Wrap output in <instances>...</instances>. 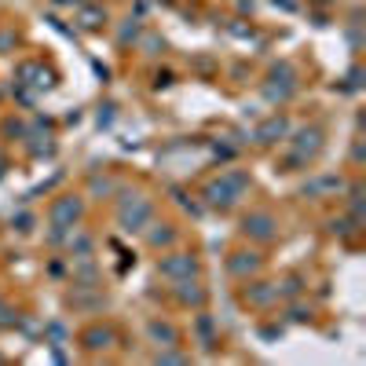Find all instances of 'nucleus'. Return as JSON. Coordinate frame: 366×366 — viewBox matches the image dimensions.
<instances>
[{"label":"nucleus","mask_w":366,"mask_h":366,"mask_svg":"<svg viewBox=\"0 0 366 366\" xmlns=\"http://www.w3.org/2000/svg\"><path fill=\"white\" fill-rule=\"evenodd\" d=\"M66 249H70V256H92L96 242H92V234H84V231H70L66 234Z\"/></svg>","instance_id":"nucleus-15"},{"label":"nucleus","mask_w":366,"mask_h":366,"mask_svg":"<svg viewBox=\"0 0 366 366\" xmlns=\"http://www.w3.org/2000/svg\"><path fill=\"white\" fill-rule=\"evenodd\" d=\"M114 341H118V334H114V326H106V322H92L81 334V344L88 352H106V348H114Z\"/></svg>","instance_id":"nucleus-10"},{"label":"nucleus","mask_w":366,"mask_h":366,"mask_svg":"<svg viewBox=\"0 0 366 366\" xmlns=\"http://www.w3.org/2000/svg\"><path fill=\"white\" fill-rule=\"evenodd\" d=\"M146 337H151V344H158V348H176L179 344V329L169 319H151L146 322Z\"/></svg>","instance_id":"nucleus-11"},{"label":"nucleus","mask_w":366,"mask_h":366,"mask_svg":"<svg viewBox=\"0 0 366 366\" xmlns=\"http://www.w3.org/2000/svg\"><path fill=\"white\" fill-rule=\"evenodd\" d=\"M51 4H59V8H70V4H73V8H81L84 0H51Z\"/></svg>","instance_id":"nucleus-23"},{"label":"nucleus","mask_w":366,"mask_h":366,"mask_svg":"<svg viewBox=\"0 0 366 366\" xmlns=\"http://www.w3.org/2000/svg\"><path fill=\"white\" fill-rule=\"evenodd\" d=\"M322 151V128H301L293 151L286 154V169H308V161H315V154Z\"/></svg>","instance_id":"nucleus-2"},{"label":"nucleus","mask_w":366,"mask_h":366,"mask_svg":"<svg viewBox=\"0 0 366 366\" xmlns=\"http://www.w3.org/2000/svg\"><path fill=\"white\" fill-rule=\"evenodd\" d=\"M154 362H191V355L176 352V348H161V352L154 355Z\"/></svg>","instance_id":"nucleus-18"},{"label":"nucleus","mask_w":366,"mask_h":366,"mask_svg":"<svg viewBox=\"0 0 366 366\" xmlns=\"http://www.w3.org/2000/svg\"><path fill=\"white\" fill-rule=\"evenodd\" d=\"M81 216H84V201H81L77 194H66V198H55V201H51V209H48V224H51V227L70 231L73 224H81Z\"/></svg>","instance_id":"nucleus-4"},{"label":"nucleus","mask_w":366,"mask_h":366,"mask_svg":"<svg viewBox=\"0 0 366 366\" xmlns=\"http://www.w3.org/2000/svg\"><path fill=\"white\" fill-rule=\"evenodd\" d=\"M77 23H81L84 30H99V26L106 23V11H103V8H81Z\"/></svg>","instance_id":"nucleus-16"},{"label":"nucleus","mask_w":366,"mask_h":366,"mask_svg":"<svg viewBox=\"0 0 366 366\" xmlns=\"http://www.w3.org/2000/svg\"><path fill=\"white\" fill-rule=\"evenodd\" d=\"M260 264H264L260 253H249V249H238V253L227 256V271L234 274V279H246V282L253 279L256 271H260Z\"/></svg>","instance_id":"nucleus-9"},{"label":"nucleus","mask_w":366,"mask_h":366,"mask_svg":"<svg viewBox=\"0 0 366 366\" xmlns=\"http://www.w3.org/2000/svg\"><path fill=\"white\" fill-rule=\"evenodd\" d=\"M293 92H297V70H293L289 63H282V66H274L271 73H267V84H264V96L271 99V103H286Z\"/></svg>","instance_id":"nucleus-5"},{"label":"nucleus","mask_w":366,"mask_h":366,"mask_svg":"<svg viewBox=\"0 0 366 366\" xmlns=\"http://www.w3.org/2000/svg\"><path fill=\"white\" fill-rule=\"evenodd\" d=\"M11 224H18V231H30V224H33V220H30V213H23L18 220H11Z\"/></svg>","instance_id":"nucleus-21"},{"label":"nucleus","mask_w":366,"mask_h":366,"mask_svg":"<svg viewBox=\"0 0 366 366\" xmlns=\"http://www.w3.org/2000/svg\"><path fill=\"white\" fill-rule=\"evenodd\" d=\"M146 246H151V249H169V246H176V227L172 224H154L151 231H146Z\"/></svg>","instance_id":"nucleus-14"},{"label":"nucleus","mask_w":366,"mask_h":366,"mask_svg":"<svg viewBox=\"0 0 366 366\" xmlns=\"http://www.w3.org/2000/svg\"><path fill=\"white\" fill-rule=\"evenodd\" d=\"M0 362H4V355H0Z\"/></svg>","instance_id":"nucleus-24"},{"label":"nucleus","mask_w":366,"mask_h":366,"mask_svg":"<svg viewBox=\"0 0 366 366\" xmlns=\"http://www.w3.org/2000/svg\"><path fill=\"white\" fill-rule=\"evenodd\" d=\"M242 234L253 238V242H260V246H267V242L279 238V220H274L271 213H264V209H256V213H249L242 220Z\"/></svg>","instance_id":"nucleus-6"},{"label":"nucleus","mask_w":366,"mask_h":366,"mask_svg":"<svg viewBox=\"0 0 366 366\" xmlns=\"http://www.w3.org/2000/svg\"><path fill=\"white\" fill-rule=\"evenodd\" d=\"M289 136V118L286 114H271L267 121H260V128L253 132V139L260 143V146H271V143H279Z\"/></svg>","instance_id":"nucleus-8"},{"label":"nucleus","mask_w":366,"mask_h":366,"mask_svg":"<svg viewBox=\"0 0 366 366\" xmlns=\"http://www.w3.org/2000/svg\"><path fill=\"white\" fill-rule=\"evenodd\" d=\"M242 301L249 308H271L274 301H279V293H274V282H253L242 289Z\"/></svg>","instance_id":"nucleus-13"},{"label":"nucleus","mask_w":366,"mask_h":366,"mask_svg":"<svg viewBox=\"0 0 366 366\" xmlns=\"http://www.w3.org/2000/svg\"><path fill=\"white\" fill-rule=\"evenodd\" d=\"M301 289H304V279H301V274H289V279L274 282V293H279V297H297Z\"/></svg>","instance_id":"nucleus-17"},{"label":"nucleus","mask_w":366,"mask_h":366,"mask_svg":"<svg viewBox=\"0 0 366 366\" xmlns=\"http://www.w3.org/2000/svg\"><path fill=\"white\" fill-rule=\"evenodd\" d=\"M92 191H103L106 194V191H114V183H110L106 176H92Z\"/></svg>","instance_id":"nucleus-19"},{"label":"nucleus","mask_w":366,"mask_h":366,"mask_svg":"<svg viewBox=\"0 0 366 366\" xmlns=\"http://www.w3.org/2000/svg\"><path fill=\"white\" fill-rule=\"evenodd\" d=\"M151 216H154V206H151V198H143V194H125V198L118 201V224H121V231H128V234L146 231Z\"/></svg>","instance_id":"nucleus-1"},{"label":"nucleus","mask_w":366,"mask_h":366,"mask_svg":"<svg viewBox=\"0 0 366 366\" xmlns=\"http://www.w3.org/2000/svg\"><path fill=\"white\" fill-rule=\"evenodd\" d=\"M158 271L165 274L169 282H179V279H198V271H201V264H198V256L194 253H165L161 260H158Z\"/></svg>","instance_id":"nucleus-3"},{"label":"nucleus","mask_w":366,"mask_h":366,"mask_svg":"<svg viewBox=\"0 0 366 366\" xmlns=\"http://www.w3.org/2000/svg\"><path fill=\"white\" fill-rule=\"evenodd\" d=\"M289 319H293V322H304L308 315H304V308H293V311H289Z\"/></svg>","instance_id":"nucleus-22"},{"label":"nucleus","mask_w":366,"mask_h":366,"mask_svg":"<svg viewBox=\"0 0 366 366\" xmlns=\"http://www.w3.org/2000/svg\"><path fill=\"white\" fill-rule=\"evenodd\" d=\"M136 33H139V26H125V30H121V44L136 41Z\"/></svg>","instance_id":"nucleus-20"},{"label":"nucleus","mask_w":366,"mask_h":366,"mask_svg":"<svg viewBox=\"0 0 366 366\" xmlns=\"http://www.w3.org/2000/svg\"><path fill=\"white\" fill-rule=\"evenodd\" d=\"M0 311H4V304H0Z\"/></svg>","instance_id":"nucleus-25"},{"label":"nucleus","mask_w":366,"mask_h":366,"mask_svg":"<svg viewBox=\"0 0 366 366\" xmlns=\"http://www.w3.org/2000/svg\"><path fill=\"white\" fill-rule=\"evenodd\" d=\"M201 198H206V206H213V209H231V206H238V198H242V194L227 183V176H220V179L206 183Z\"/></svg>","instance_id":"nucleus-7"},{"label":"nucleus","mask_w":366,"mask_h":366,"mask_svg":"<svg viewBox=\"0 0 366 366\" xmlns=\"http://www.w3.org/2000/svg\"><path fill=\"white\" fill-rule=\"evenodd\" d=\"M172 297L183 308H201L206 304V289L198 286V279H179V282H172Z\"/></svg>","instance_id":"nucleus-12"}]
</instances>
